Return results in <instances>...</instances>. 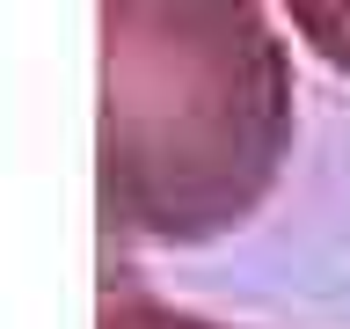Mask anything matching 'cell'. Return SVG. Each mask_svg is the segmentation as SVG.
<instances>
[{"label":"cell","mask_w":350,"mask_h":329,"mask_svg":"<svg viewBox=\"0 0 350 329\" xmlns=\"http://www.w3.org/2000/svg\"><path fill=\"white\" fill-rule=\"evenodd\" d=\"M278 51L256 0H103V212L190 241L256 197Z\"/></svg>","instance_id":"cell-1"}]
</instances>
